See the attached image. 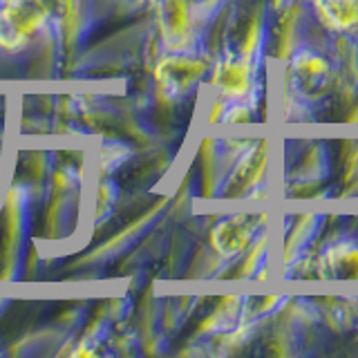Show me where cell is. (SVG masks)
<instances>
[{
    "instance_id": "cell-1",
    "label": "cell",
    "mask_w": 358,
    "mask_h": 358,
    "mask_svg": "<svg viewBox=\"0 0 358 358\" xmlns=\"http://www.w3.org/2000/svg\"><path fill=\"white\" fill-rule=\"evenodd\" d=\"M48 14V0H5L0 7V45L18 48L41 27Z\"/></svg>"
},
{
    "instance_id": "cell-2",
    "label": "cell",
    "mask_w": 358,
    "mask_h": 358,
    "mask_svg": "<svg viewBox=\"0 0 358 358\" xmlns=\"http://www.w3.org/2000/svg\"><path fill=\"white\" fill-rule=\"evenodd\" d=\"M168 22H171V31L175 34H182L186 29L188 20L184 0H168Z\"/></svg>"
}]
</instances>
